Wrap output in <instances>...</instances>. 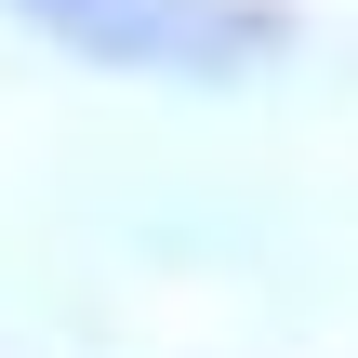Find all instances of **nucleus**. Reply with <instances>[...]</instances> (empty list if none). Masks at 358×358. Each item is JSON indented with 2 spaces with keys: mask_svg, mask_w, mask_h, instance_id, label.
Instances as JSON below:
<instances>
[{
  "mask_svg": "<svg viewBox=\"0 0 358 358\" xmlns=\"http://www.w3.org/2000/svg\"><path fill=\"white\" fill-rule=\"evenodd\" d=\"M13 13L80 66H146V80H239L279 53V13L252 0H13Z\"/></svg>",
  "mask_w": 358,
  "mask_h": 358,
  "instance_id": "obj_1",
  "label": "nucleus"
}]
</instances>
